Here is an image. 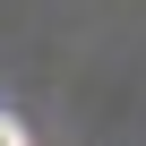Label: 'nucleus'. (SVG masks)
Instances as JSON below:
<instances>
[{
    "label": "nucleus",
    "instance_id": "1",
    "mask_svg": "<svg viewBox=\"0 0 146 146\" xmlns=\"http://www.w3.org/2000/svg\"><path fill=\"white\" fill-rule=\"evenodd\" d=\"M0 146H26V129H17V120H9V112H0Z\"/></svg>",
    "mask_w": 146,
    "mask_h": 146
}]
</instances>
